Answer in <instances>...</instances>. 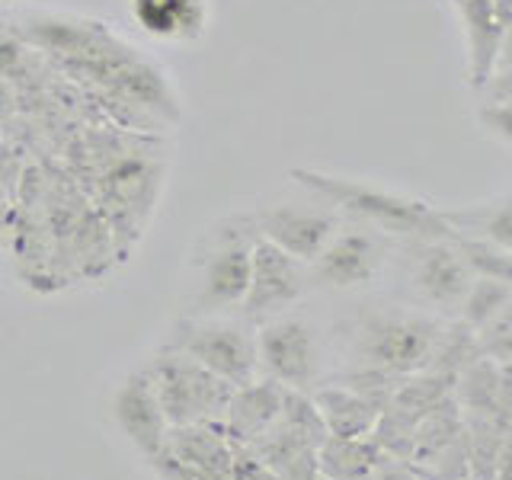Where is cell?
Wrapping results in <instances>:
<instances>
[{"mask_svg":"<svg viewBox=\"0 0 512 480\" xmlns=\"http://www.w3.org/2000/svg\"><path fill=\"white\" fill-rule=\"evenodd\" d=\"M292 180L308 189L314 199L327 202L340 215L365 224L384 237L400 240H420V237H442L448 231V221L442 218V208L429 205L426 199L407 196V192L388 189L375 180L362 176L330 173L317 167H295Z\"/></svg>","mask_w":512,"mask_h":480,"instance_id":"1","label":"cell"},{"mask_svg":"<svg viewBox=\"0 0 512 480\" xmlns=\"http://www.w3.org/2000/svg\"><path fill=\"white\" fill-rule=\"evenodd\" d=\"M442 327L436 317L416 311H365L352 320V352L365 368L407 378L429 368Z\"/></svg>","mask_w":512,"mask_h":480,"instance_id":"2","label":"cell"},{"mask_svg":"<svg viewBox=\"0 0 512 480\" xmlns=\"http://www.w3.org/2000/svg\"><path fill=\"white\" fill-rule=\"evenodd\" d=\"M253 215L234 212L215 221L199 244V288L192 298V314H228L240 308L250 285L253 266Z\"/></svg>","mask_w":512,"mask_h":480,"instance_id":"3","label":"cell"},{"mask_svg":"<svg viewBox=\"0 0 512 480\" xmlns=\"http://www.w3.org/2000/svg\"><path fill=\"white\" fill-rule=\"evenodd\" d=\"M154 378L160 407L170 426L189 423H224V410L231 404L234 384L208 372L196 359L160 346L154 359L144 365Z\"/></svg>","mask_w":512,"mask_h":480,"instance_id":"4","label":"cell"},{"mask_svg":"<svg viewBox=\"0 0 512 480\" xmlns=\"http://www.w3.org/2000/svg\"><path fill=\"white\" fill-rule=\"evenodd\" d=\"M167 349L183 352L196 359L208 372H215L234 388H244L253 378H260L256 362V333L244 324L221 314H186L170 327Z\"/></svg>","mask_w":512,"mask_h":480,"instance_id":"5","label":"cell"},{"mask_svg":"<svg viewBox=\"0 0 512 480\" xmlns=\"http://www.w3.org/2000/svg\"><path fill=\"white\" fill-rule=\"evenodd\" d=\"M148 464L160 480H231L234 442L221 423L170 426Z\"/></svg>","mask_w":512,"mask_h":480,"instance_id":"6","label":"cell"},{"mask_svg":"<svg viewBox=\"0 0 512 480\" xmlns=\"http://www.w3.org/2000/svg\"><path fill=\"white\" fill-rule=\"evenodd\" d=\"M256 362H260V375L279 381L282 388L308 391L317 381L320 365L317 330L295 314L263 320L256 327Z\"/></svg>","mask_w":512,"mask_h":480,"instance_id":"7","label":"cell"},{"mask_svg":"<svg viewBox=\"0 0 512 480\" xmlns=\"http://www.w3.org/2000/svg\"><path fill=\"white\" fill-rule=\"evenodd\" d=\"M388 263V244L384 234L365 228V224H340L327 247L308 263V282L333 288V292H352V288L372 285Z\"/></svg>","mask_w":512,"mask_h":480,"instance_id":"8","label":"cell"},{"mask_svg":"<svg viewBox=\"0 0 512 480\" xmlns=\"http://www.w3.org/2000/svg\"><path fill=\"white\" fill-rule=\"evenodd\" d=\"M304 292H308V266L256 234L250 285L237 311L253 324H263V320L285 314L292 304H298Z\"/></svg>","mask_w":512,"mask_h":480,"instance_id":"9","label":"cell"},{"mask_svg":"<svg viewBox=\"0 0 512 480\" xmlns=\"http://www.w3.org/2000/svg\"><path fill=\"white\" fill-rule=\"evenodd\" d=\"M410 247V288L423 304L439 314H458L464 292L474 282L471 266L452 244L448 231L442 237L407 240Z\"/></svg>","mask_w":512,"mask_h":480,"instance_id":"10","label":"cell"},{"mask_svg":"<svg viewBox=\"0 0 512 480\" xmlns=\"http://www.w3.org/2000/svg\"><path fill=\"white\" fill-rule=\"evenodd\" d=\"M253 215V228L263 240L276 244L288 256H295L304 266H308L314 256L327 247V240L340 231V212L330 208L327 202H272L256 208Z\"/></svg>","mask_w":512,"mask_h":480,"instance_id":"11","label":"cell"},{"mask_svg":"<svg viewBox=\"0 0 512 480\" xmlns=\"http://www.w3.org/2000/svg\"><path fill=\"white\" fill-rule=\"evenodd\" d=\"M112 416H116L125 439L132 442L144 458H151L167 436V416L160 407V397L154 388V378L148 368H135L119 384L116 397H112Z\"/></svg>","mask_w":512,"mask_h":480,"instance_id":"12","label":"cell"},{"mask_svg":"<svg viewBox=\"0 0 512 480\" xmlns=\"http://www.w3.org/2000/svg\"><path fill=\"white\" fill-rule=\"evenodd\" d=\"M128 13L144 36L167 45L199 42L212 23L208 0H128Z\"/></svg>","mask_w":512,"mask_h":480,"instance_id":"13","label":"cell"},{"mask_svg":"<svg viewBox=\"0 0 512 480\" xmlns=\"http://www.w3.org/2000/svg\"><path fill=\"white\" fill-rule=\"evenodd\" d=\"M282 397H285V388L266 375L253 378L244 388H234L231 404L224 410V423H221L224 432H228V439L244 448L260 439L266 429L276 426L282 413Z\"/></svg>","mask_w":512,"mask_h":480,"instance_id":"14","label":"cell"},{"mask_svg":"<svg viewBox=\"0 0 512 480\" xmlns=\"http://www.w3.org/2000/svg\"><path fill=\"white\" fill-rule=\"evenodd\" d=\"M247 452L253 458H260L276 474V480H320L317 445L311 439H304L301 432L288 429L282 420H276V426L266 429L256 442H250Z\"/></svg>","mask_w":512,"mask_h":480,"instance_id":"15","label":"cell"},{"mask_svg":"<svg viewBox=\"0 0 512 480\" xmlns=\"http://www.w3.org/2000/svg\"><path fill=\"white\" fill-rule=\"evenodd\" d=\"M311 397H314L320 416H324V426L330 436H340V439L372 436L378 413H381L372 400H365L362 394H356L340 381L320 384V388H314Z\"/></svg>","mask_w":512,"mask_h":480,"instance_id":"16","label":"cell"},{"mask_svg":"<svg viewBox=\"0 0 512 480\" xmlns=\"http://www.w3.org/2000/svg\"><path fill=\"white\" fill-rule=\"evenodd\" d=\"M458 16L464 23V39H468V84L477 90L487 80V74L496 68V48H500L503 26L496 20L493 0H455Z\"/></svg>","mask_w":512,"mask_h":480,"instance_id":"17","label":"cell"},{"mask_svg":"<svg viewBox=\"0 0 512 480\" xmlns=\"http://www.w3.org/2000/svg\"><path fill=\"white\" fill-rule=\"evenodd\" d=\"M384 461H388V455L381 452V445L372 436H356V439L327 436L324 445L317 448L320 480H365Z\"/></svg>","mask_w":512,"mask_h":480,"instance_id":"18","label":"cell"},{"mask_svg":"<svg viewBox=\"0 0 512 480\" xmlns=\"http://www.w3.org/2000/svg\"><path fill=\"white\" fill-rule=\"evenodd\" d=\"M442 218L452 224L455 231L490 240V244L512 253V199L509 196L461 205V208H442Z\"/></svg>","mask_w":512,"mask_h":480,"instance_id":"19","label":"cell"},{"mask_svg":"<svg viewBox=\"0 0 512 480\" xmlns=\"http://www.w3.org/2000/svg\"><path fill=\"white\" fill-rule=\"evenodd\" d=\"M500 391H503V365L490 356L474 359L455 378V388H452L464 420H468V416H496Z\"/></svg>","mask_w":512,"mask_h":480,"instance_id":"20","label":"cell"},{"mask_svg":"<svg viewBox=\"0 0 512 480\" xmlns=\"http://www.w3.org/2000/svg\"><path fill=\"white\" fill-rule=\"evenodd\" d=\"M461 432H464V413L458 407L455 394H448L423 416L420 426H416L413 448H410V464H423L426 458L436 455L439 448H445L455 436H461Z\"/></svg>","mask_w":512,"mask_h":480,"instance_id":"21","label":"cell"},{"mask_svg":"<svg viewBox=\"0 0 512 480\" xmlns=\"http://www.w3.org/2000/svg\"><path fill=\"white\" fill-rule=\"evenodd\" d=\"M480 356H484V346H480V333L471 330L468 324H461V320H452V324L442 327L436 356H432V362H429V372L445 375V378L455 381L464 372V368H468Z\"/></svg>","mask_w":512,"mask_h":480,"instance_id":"22","label":"cell"},{"mask_svg":"<svg viewBox=\"0 0 512 480\" xmlns=\"http://www.w3.org/2000/svg\"><path fill=\"white\" fill-rule=\"evenodd\" d=\"M509 304H512V285L509 282H496V279H480V276H474L471 288L461 298L458 320L480 333L487 324H493V320L500 317L509 308Z\"/></svg>","mask_w":512,"mask_h":480,"instance_id":"23","label":"cell"},{"mask_svg":"<svg viewBox=\"0 0 512 480\" xmlns=\"http://www.w3.org/2000/svg\"><path fill=\"white\" fill-rule=\"evenodd\" d=\"M448 237L458 247V253L464 256V263L471 266L474 276L480 279H496V282H509L512 285V253L490 244V240H480L471 234H461L448 224Z\"/></svg>","mask_w":512,"mask_h":480,"instance_id":"24","label":"cell"},{"mask_svg":"<svg viewBox=\"0 0 512 480\" xmlns=\"http://www.w3.org/2000/svg\"><path fill=\"white\" fill-rule=\"evenodd\" d=\"M474 122L487 138L512 148V103H477Z\"/></svg>","mask_w":512,"mask_h":480,"instance_id":"25","label":"cell"},{"mask_svg":"<svg viewBox=\"0 0 512 480\" xmlns=\"http://www.w3.org/2000/svg\"><path fill=\"white\" fill-rule=\"evenodd\" d=\"M474 93L477 103H512V68H493Z\"/></svg>","mask_w":512,"mask_h":480,"instance_id":"26","label":"cell"},{"mask_svg":"<svg viewBox=\"0 0 512 480\" xmlns=\"http://www.w3.org/2000/svg\"><path fill=\"white\" fill-rule=\"evenodd\" d=\"M231 480H276L260 458H253L247 448L234 445V464H231Z\"/></svg>","mask_w":512,"mask_h":480,"instance_id":"27","label":"cell"},{"mask_svg":"<svg viewBox=\"0 0 512 480\" xmlns=\"http://www.w3.org/2000/svg\"><path fill=\"white\" fill-rule=\"evenodd\" d=\"M365 480H416V477H413V471H410V464L388 458L375 474H368Z\"/></svg>","mask_w":512,"mask_h":480,"instance_id":"28","label":"cell"},{"mask_svg":"<svg viewBox=\"0 0 512 480\" xmlns=\"http://www.w3.org/2000/svg\"><path fill=\"white\" fill-rule=\"evenodd\" d=\"M493 480H512V432H506V439H503L500 458H496Z\"/></svg>","mask_w":512,"mask_h":480,"instance_id":"29","label":"cell"},{"mask_svg":"<svg viewBox=\"0 0 512 480\" xmlns=\"http://www.w3.org/2000/svg\"><path fill=\"white\" fill-rule=\"evenodd\" d=\"M496 68H512V26L503 29L500 48H496Z\"/></svg>","mask_w":512,"mask_h":480,"instance_id":"30","label":"cell"},{"mask_svg":"<svg viewBox=\"0 0 512 480\" xmlns=\"http://www.w3.org/2000/svg\"><path fill=\"white\" fill-rule=\"evenodd\" d=\"M503 368H509V372H512V359H509V362H506V365H503Z\"/></svg>","mask_w":512,"mask_h":480,"instance_id":"31","label":"cell"}]
</instances>
